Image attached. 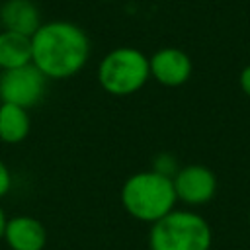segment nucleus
Wrapping results in <instances>:
<instances>
[{"instance_id":"0eeeda50","label":"nucleus","mask_w":250,"mask_h":250,"mask_svg":"<svg viewBox=\"0 0 250 250\" xmlns=\"http://www.w3.org/2000/svg\"><path fill=\"white\" fill-rule=\"evenodd\" d=\"M150 74L164 86H180L191 74V61L189 57L176 47L160 49L148 61Z\"/></svg>"},{"instance_id":"4468645a","label":"nucleus","mask_w":250,"mask_h":250,"mask_svg":"<svg viewBox=\"0 0 250 250\" xmlns=\"http://www.w3.org/2000/svg\"><path fill=\"white\" fill-rule=\"evenodd\" d=\"M4 229H6V217H4V211L0 207V236L4 234Z\"/></svg>"},{"instance_id":"2eb2a0df","label":"nucleus","mask_w":250,"mask_h":250,"mask_svg":"<svg viewBox=\"0 0 250 250\" xmlns=\"http://www.w3.org/2000/svg\"><path fill=\"white\" fill-rule=\"evenodd\" d=\"M248 217H250V215H248Z\"/></svg>"},{"instance_id":"1a4fd4ad","label":"nucleus","mask_w":250,"mask_h":250,"mask_svg":"<svg viewBox=\"0 0 250 250\" xmlns=\"http://www.w3.org/2000/svg\"><path fill=\"white\" fill-rule=\"evenodd\" d=\"M0 23L8 31L31 37L39 29V12L31 0H8L0 8Z\"/></svg>"},{"instance_id":"ddd939ff","label":"nucleus","mask_w":250,"mask_h":250,"mask_svg":"<svg viewBox=\"0 0 250 250\" xmlns=\"http://www.w3.org/2000/svg\"><path fill=\"white\" fill-rule=\"evenodd\" d=\"M240 88L250 98V64H246L242 68V72H240Z\"/></svg>"},{"instance_id":"f8f14e48","label":"nucleus","mask_w":250,"mask_h":250,"mask_svg":"<svg viewBox=\"0 0 250 250\" xmlns=\"http://www.w3.org/2000/svg\"><path fill=\"white\" fill-rule=\"evenodd\" d=\"M10 172H8V168L4 166V162H0V197L10 189Z\"/></svg>"},{"instance_id":"f03ea898","label":"nucleus","mask_w":250,"mask_h":250,"mask_svg":"<svg viewBox=\"0 0 250 250\" xmlns=\"http://www.w3.org/2000/svg\"><path fill=\"white\" fill-rule=\"evenodd\" d=\"M176 189L170 176L160 172H139L131 176L121 191L125 209L141 221H158L168 215L176 203Z\"/></svg>"},{"instance_id":"7ed1b4c3","label":"nucleus","mask_w":250,"mask_h":250,"mask_svg":"<svg viewBox=\"0 0 250 250\" xmlns=\"http://www.w3.org/2000/svg\"><path fill=\"white\" fill-rule=\"evenodd\" d=\"M211 227L189 211H170L154 221L150 230V250H209Z\"/></svg>"},{"instance_id":"9b49d317","label":"nucleus","mask_w":250,"mask_h":250,"mask_svg":"<svg viewBox=\"0 0 250 250\" xmlns=\"http://www.w3.org/2000/svg\"><path fill=\"white\" fill-rule=\"evenodd\" d=\"M29 133V115L25 107L14 104L0 105V139L6 143H20Z\"/></svg>"},{"instance_id":"f257e3e1","label":"nucleus","mask_w":250,"mask_h":250,"mask_svg":"<svg viewBox=\"0 0 250 250\" xmlns=\"http://www.w3.org/2000/svg\"><path fill=\"white\" fill-rule=\"evenodd\" d=\"M88 37L70 21H51L39 25L31 35V62L47 78H68L76 74L88 59Z\"/></svg>"},{"instance_id":"423d86ee","label":"nucleus","mask_w":250,"mask_h":250,"mask_svg":"<svg viewBox=\"0 0 250 250\" xmlns=\"http://www.w3.org/2000/svg\"><path fill=\"white\" fill-rule=\"evenodd\" d=\"M174 182V189H176V197L186 201L188 205H203L207 203L217 189V178L215 174L199 164H191L182 168Z\"/></svg>"},{"instance_id":"6e6552de","label":"nucleus","mask_w":250,"mask_h":250,"mask_svg":"<svg viewBox=\"0 0 250 250\" xmlns=\"http://www.w3.org/2000/svg\"><path fill=\"white\" fill-rule=\"evenodd\" d=\"M4 236L12 250H43L47 242L45 227L31 217H14L8 221Z\"/></svg>"},{"instance_id":"39448f33","label":"nucleus","mask_w":250,"mask_h":250,"mask_svg":"<svg viewBox=\"0 0 250 250\" xmlns=\"http://www.w3.org/2000/svg\"><path fill=\"white\" fill-rule=\"evenodd\" d=\"M45 84L47 76L33 62L10 68L0 74V98L4 104L29 107L43 98Z\"/></svg>"},{"instance_id":"20e7f679","label":"nucleus","mask_w":250,"mask_h":250,"mask_svg":"<svg viewBox=\"0 0 250 250\" xmlns=\"http://www.w3.org/2000/svg\"><path fill=\"white\" fill-rule=\"evenodd\" d=\"M150 66L148 59L133 49V47H119L104 57L98 76L100 84L105 92L113 96H125L137 92L148 78Z\"/></svg>"},{"instance_id":"9d476101","label":"nucleus","mask_w":250,"mask_h":250,"mask_svg":"<svg viewBox=\"0 0 250 250\" xmlns=\"http://www.w3.org/2000/svg\"><path fill=\"white\" fill-rule=\"evenodd\" d=\"M31 62V37L4 29L0 33V68L10 70Z\"/></svg>"}]
</instances>
